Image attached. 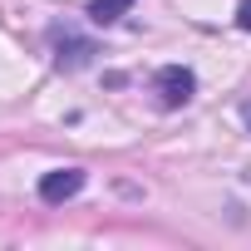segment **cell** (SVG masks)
Here are the masks:
<instances>
[{
    "label": "cell",
    "instance_id": "6",
    "mask_svg": "<svg viewBox=\"0 0 251 251\" xmlns=\"http://www.w3.org/2000/svg\"><path fill=\"white\" fill-rule=\"evenodd\" d=\"M241 118H246V128H251V103H246V108H241Z\"/></svg>",
    "mask_w": 251,
    "mask_h": 251
},
{
    "label": "cell",
    "instance_id": "3",
    "mask_svg": "<svg viewBox=\"0 0 251 251\" xmlns=\"http://www.w3.org/2000/svg\"><path fill=\"white\" fill-rule=\"evenodd\" d=\"M94 54H99V45H94V40L69 35V30H54V64H59V69H84Z\"/></svg>",
    "mask_w": 251,
    "mask_h": 251
},
{
    "label": "cell",
    "instance_id": "1",
    "mask_svg": "<svg viewBox=\"0 0 251 251\" xmlns=\"http://www.w3.org/2000/svg\"><path fill=\"white\" fill-rule=\"evenodd\" d=\"M79 192H84V168H54L40 177V202H50V207H59Z\"/></svg>",
    "mask_w": 251,
    "mask_h": 251
},
{
    "label": "cell",
    "instance_id": "2",
    "mask_svg": "<svg viewBox=\"0 0 251 251\" xmlns=\"http://www.w3.org/2000/svg\"><path fill=\"white\" fill-rule=\"evenodd\" d=\"M192 89H197L192 69H182V64L158 69V99H163V108H182V103L192 99Z\"/></svg>",
    "mask_w": 251,
    "mask_h": 251
},
{
    "label": "cell",
    "instance_id": "4",
    "mask_svg": "<svg viewBox=\"0 0 251 251\" xmlns=\"http://www.w3.org/2000/svg\"><path fill=\"white\" fill-rule=\"evenodd\" d=\"M133 10V0H89V20L94 25H113Z\"/></svg>",
    "mask_w": 251,
    "mask_h": 251
},
{
    "label": "cell",
    "instance_id": "5",
    "mask_svg": "<svg viewBox=\"0 0 251 251\" xmlns=\"http://www.w3.org/2000/svg\"><path fill=\"white\" fill-rule=\"evenodd\" d=\"M236 25H241V30H251V0H241V10H236Z\"/></svg>",
    "mask_w": 251,
    "mask_h": 251
}]
</instances>
